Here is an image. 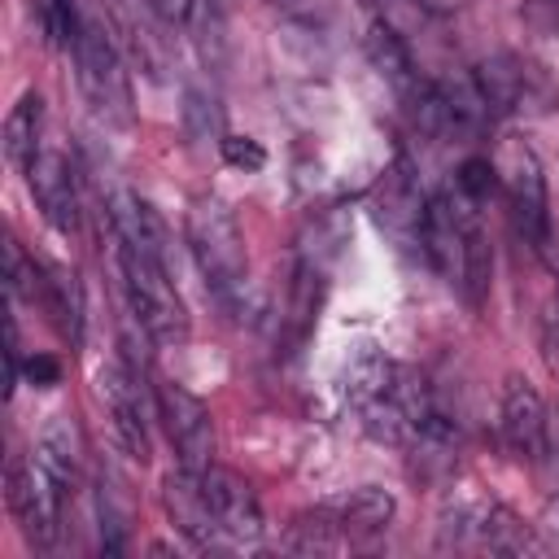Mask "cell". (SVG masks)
I'll return each mask as SVG.
<instances>
[{"mask_svg":"<svg viewBox=\"0 0 559 559\" xmlns=\"http://www.w3.org/2000/svg\"><path fill=\"white\" fill-rule=\"evenodd\" d=\"M183 227H188V249H192V262L205 280V293L227 314H240L245 293H249V253H245V236H240L236 214L218 197H197L188 205Z\"/></svg>","mask_w":559,"mask_h":559,"instance_id":"obj_1","label":"cell"},{"mask_svg":"<svg viewBox=\"0 0 559 559\" xmlns=\"http://www.w3.org/2000/svg\"><path fill=\"white\" fill-rule=\"evenodd\" d=\"M114 249H118V271H122L131 319L144 328L148 341L179 345L188 336V310L166 271V253L148 245H127V240H114Z\"/></svg>","mask_w":559,"mask_h":559,"instance_id":"obj_2","label":"cell"},{"mask_svg":"<svg viewBox=\"0 0 559 559\" xmlns=\"http://www.w3.org/2000/svg\"><path fill=\"white\" fill-rule=\"evenodd\" d=\"M74 79H79V92L83 100L92 105V114L109 127H131V79H127V66H122V52L118 44L109 39V31L87 17L74 48Z\"/></svg>","mask_w":559,"mask_h":559,"instance_id":"obj_3","label":"cell"},{"mask_svg":"<svg viewBox=\"0 0 559 559\" xmlns=\"http://www.w3.org/2000/svg\"><path fill=\"white\" fill-rule=\"evenodd\" d=\"M502 183H507V210H511V227L515 236L546 258L555 245V227H550V205H546V175L542 162L528 144H507V162H502Z\"/></svg>","mask_w":559,"mask_h":559,"instance_id":"obj_4","label":"cell"},{"mask_svg":"<svg viewBox=\"0 0 559 559\" xmlns=\"http://www.w3.org/2000/svg\"><path fill=\"white\" fill-rule=\"evenodd\" d=\"M9 511L22 528V537L35 546V550H48L61 533V502H66V489L44 472V463L31 454V459H13L9 463Z\"/></svg>","mask_w":559,"mask_h":559,"instance_id":"obj_5","label":"cell"},{"mask_svg":"<svg viewBox=\"0 0 559 559\" xmlns=\"http://www.w3.org/2000/svg\"><path fill=\"white\" fill-rule=\"evenodd\" d=\"M153 397H157V415L166 424V437H170V445L179 454V467L205 472L214 463V419H210V406L197 393H188L183 384H175V380H157Z\"/></svg>","mask_w":559,"mask_h":559,"instance_id":"obj_6","label":"cell"},{"mask_svg":"<svg viewBox=\"0 0 559 559\" xmlns=\"http://www.w3.org/2000/svg\"><path fill=\"white\" fill-rule=\"evenodd\" d=\"M201 485H205L210 511H214V520H218V528H223V537H227L231 546H253V542H262V533H266L262 502H258L253 485H249L240 472L210 463V467L201 472Z\"/></svg>","mask_w":559,"mask_h":559,"instance_id":"obj_7","label":"cell"},{"mask_svg":"<svg viewBox=\"0 0 559 559\" xmlns=\"http://www.w3.org/2000/svg\"><path fill=\"white\" fill-rule=\"evenodd\" d=\"M498 428H502V441L515 459H528L537 463L546 454V441H550V419H546V402L542 393L524 380V376H511L502 384V402H498Z\"/></svg>","mask_w":559,"mask_h":559,"instance_id":"obj_8","label":"cell"},{"mask_svg":"<svg viewBox=\"0 0 559 559\" xmlns=\"http://www.w3.org/2000/svg\"><path fill=\"white\" fill-rule=\"evenodd\" d=\"M162 511L166 520L175 524V533H183L197 550H218V546H231L210 511V498H205V485H201V472H170L162 480Z\"/></svg>","mask_w":559,"mask_h":559,"instance_id":"obj_9","label":"cell"},{"mask_svg":"<svg viewBox=\"0 0 559 559\" xmlns=\"http://www.w3.org/2000/svg\"><path fill=\"white\" fill-rule=\"evenodd\" d=\"M96 393H100V402H105V411H109V419H114V432H118L122 450L144 463V459H148V419H144V397H140V376H135V367H127V362L100 367Z\"/></svg>","mask_w":559,"mask_h":559,"instance_id":"obj_10","label":"cell"},{"mask_svg":"<svg viewBox=\"0 0 559 559\" xmlns=\"http://www.w3.org/2000/svg\"><path fill=\"white\" fill-rule=\"evenodd\" d=\"M44 218L61 231V236H74L79 231V188H74V166L61 148H39V157L22 170Z\"/></svg>","mask_w":559,"mask_h":559,"instance_id":"obj_11","label":"cell"},{"mask_svg":"<svg viewBox=\"0 0 559 559\" xmlns=\"http://www.w3.org/2000/svg\"><path fill=\"white\" fill-rule=\"evenodd\" d=\"M424 197L415 188V175L406 162H397L389 175H384V188L376 197V218L380 227L397 240V249H415L424 253Z\"/></svg>","mask_w":559,"mask_h":559,"instance_id":"obj_12","label":"cell"},{"mask_svg":"<svg viewBox=\"0 0 559 559\" xmlns=\"http://www.w3.org/2000/svg\"><path fill=\"white\" fill-rule=\"evenodd\" d=\"M367 57H371V66L389 79V87H393L402 100L424 83V74L415 70L406 44L397 39V31H393L389 22H371V26H367Z\"/></svg>","mask_w":559,"mask_h":559,"instance_id":"obj_13","label":"cell"},{"mask_svg":"<svg viewBox=\"0 0 559 559\" xmlns=\"http://www.w3.org/2000/svg\"><path fill=\"white\" fill-rule=\"evenodd\" d=\"M39 293H44V306H48L57 332L70 345H83V288H79V275L66 271V266H44Z\"/></svg>","mask_w":559,"mask_h":559,"instance_id":"obj_14","label":"cell"},{"mask_svg":"<svg viewBox=\"0 0 559 559\" xmlns=\"http://www.w3.org/2000/svg\"><path fill=\"white\" fill-rule=\"evenodd\" d=\"M393 511H397V502L380 485H362V489H354L349 498H341L332 507V515H336V524H341L345 537H376V533H384L389 520H393Z\"/></svg>","mask_w":559,"mask_h":559,"instance_id":"obj_15","label":"cell"},{"mask_svg":"<svg viewBox=\"0 0 559 559\" xmlns=\"http://www.w3.org/2000/svg\"><path fill=\"white\" fill-rule=\"evenodd\" d=\"M39 148H44V100L39 92H26L4 118V157L17 170H26L39 157Z\"/></svg>","mask_w":559,"mask_h":559,"instance_id":"obj_16","label":"cell"},{"mask_svg":"<svg viewBox=\"0 0 559 559\" xmlns=\"http://www.w3.org/2000/svg\"><path fill=\"white\" fill-rule=\"evenodd\" d=\"M35 459L44 463V472H48L66 493L74 489V480H79V437H74V428H70L66 415H57V419L44 428V437L35 441Z\"/></svg>","mask_w":559,"mask_h":559,"instance_id":"obj_17","label":"cell"},{"mask_svg":"<svg viewBox=\"0 0 559 559\" xmlns=\"http://www.w3.org/2000/svg\"><path fill=\"white\" fill-rule=\"evenodd\" d=\"M393 376H397V367H393L389 358H380L376 349H362V354L349 362V371H345V402H349L354 411H362L367 402H376V397L393 384Z\"/></svg>","mask_w":559,"mask_h":559,"instance_id":"obj_18","label":"cell"},{"mask_svg":"<svg viewBox=\"0 0 559 559\" xmlns=\"http://www.w3.org/2000/svg\"><path fill=\"white\" fill-rule=\"evenodd\" d=\"M493 162H485V157H467L463 166H459V175H454V192L459 197H467L472 205H485V197L493 192Z\"/></svg>","mask_w":559,"mask_h":559,"instance_id":"obj_19","label":"cell"},{"mask_svg":"<svg viewBox=\"0 0 559 559\" xmlns=\"http://www.w3.org/2000/svg\"><path fill=\"white\" fill-rule=\"evenodd\" d=\"M218 148H223V162H227V166H240V170H262V166H266L262 144L249 140V135H223Z\"/></svg>","mask_w":559,"mask_h":559,"instance_id":"obj_20","label":"cell"},{"mask_svg":"<svg viewBox=\"0 0 559 559\" xmlns=\"http://www.w3.org/2000/svg\"><path fill=\"white\" fill-rule=\"evenodd\" d=\"M57 376H61V367H57V358H48V354H35V358L26 362V380L39 384V389L57 384Z\"/></svg>","mask_w":559,"mask_h":559,"instance_id":"obj_21","label":"cell"},{"mask_svg":"<svg viewBox=\"0 0 559 559\" xmlns=\"http://www.w3.org/2000/svg\"><path fill=\"white\" fill-rule=\"evenodd\" d=\"M144 4H148L153 13H162L170 26H175V22H188L192 9H197V0H144Z\"/></svg>","mask_w":559,"mask_h":559,"instance_id":"obj_22","label":"cell"},{"mask_svg":"<svg viewBox=\"0 0 559 559\" xmlns=\"http://www.w3.org/2000/svg\"><path fill=\"white\" fill-rule=\"evenodd\" d=\"M542 358H546L550 376L559 380V323H546V332H542Z\"/></svg>","mask_w":559,"mask_h":559,"instance_id":"obj_23","label":"cell"},{"mask_svg":"<svg viewBox=\"0 0 559 559\" xmlns=\"http://www.w3.org/2000/svg\"><path fill=\"white\" fill-rule=\"evenodd\" d=\"M542 524H546V528H550V537L559 542V493L546 502V520H542Z\"/></svg>","mask_w":559,"mask_h":559,"instance_id":"obj_24","label":"cell"},{"mask_svg":"<svg viewBox=\"0 0 559 559\" xmlns=\"http://www.w3.org/2000/svg\"><path fill=\"white\" fill-rule=\"evenodd\" d=\"M415 4H428V9H450V4H459V0H415Z\"/></svg>","mask_w":559,"mask_h":559,"instance_id":"obj_25","label":"cell"},{"mask_svg":"<svg viewBox=\"0 0 559 559\" xmlns=\"http://www.w3.org/2000/svg\"><path fill=\"white\" fill-rule=\"evenodd\" d=\"M275 4H297V0H275Z\"/></svg>","mask_w":559,"mask_h":559,"instance_id":"obj_26","label":"cell"}]
</instances>
